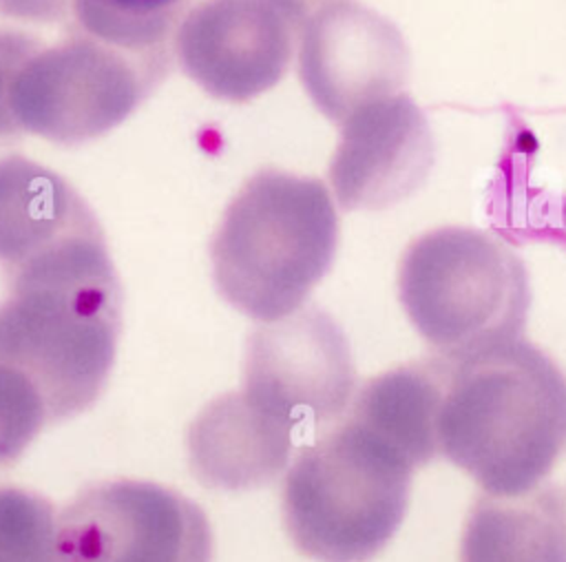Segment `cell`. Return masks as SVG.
<instances>
[{"label": "cell", "instance_id": "7a4b0ae2", "mask_svg": "<svg viewBox=\"0 0 566 562\" xmlns=\"http://www.w3.org/2000/svg\"><path fill=\"white\" fill-rule=\"evenodd\" d=\"M566 451V374L542 347L513 339L449 363L440 456L482 493L546 482Z\"/></svg>", "mask_w": 566, "mask_h": 562}, {"label": "cell", "instance_id": "9a60e30c", "mask_svg": "<svg viewBox=\"0 0 566 562\" xmlns=\"http://www.w3.org/2000/svg\"><path fill=\"white\" fill-rule=\"evenodd\" d=\"M188 0H71L73 22L113 46L148 53L168 49V38Z\"/></svg>", "mask_w": 566, "mask_h": 562}, {"label": "cell", "instance_id": "7c38bea8", "mask_svg": "<svg viewBox=\"0 0 566 562\" xmlns=\"http://www.w3.org/2000/svg\"><path fill=\"white\" fill-rule=\"evenodd\" d=\"M294 429L263 412L243 389L210 400L188 429V462L210 489L270 485L290 462Z\"/></svg>", "mask_w": 566, "mask_h": 562}, {"label": "cell", "instance_id": "8992f818", "mask_svg": "<svg viewBox=\"0 0 566 562\" xmlns=\"http://www.w3.org/2000/svg\"><path fill=\"white\" fill-rule=\"evenodd\" d=\"M170 71V49L135 53L69 20L55 44H38L11 84V113L22 133L60 146L97 139L119 126Z\"/></svg>", "mask_w": 566, "mask_h": 562}, {"label": "cell", "instance_id": "ba28073f", "mask_svg": "<svg viewBox=\"0 0 566 562\" xmlns=\"http://www.w3.org/2000/svg\"><path fill=\"white\" fill-rule=\"evenodd\" d=\"M243 392L290 429L336 423L356 392V367L345 332L318 305L252 330Z\"/></svg>", "mask_w": 566, "mask_h": 562}, {"label": "cell", "instance_id": "3957f363", "mask_svg": "<svg viewBox=\"0 0 566 562\" xmlns=\"http://www.w3.org/2000/svg\"><path fill=\"white\" fill-rule=\"evenodd\" d=\"M336 248L338 215L325 184L261 168L230 199L210 239L212 281L234 310L279 321L329 272Z\"/></svg>", "mask_w": 566, "mask_h": 562}, {"label": "cell", "instance_id": "9c48e42d", "mask_svg": "<svg viewBox=\"0 0 566 562\" xmlns=\"http://www.w3.org/2000/svg\"><path fill=\"white\" fill-rule=\"evenodd\" d=\"M310 9L305 0H199L177 27L175 55L208 95L248 102L285 77Z\"/></svg>", "mask_w": 566, "mask_h": 562}, {"label": "cell", "instance_id": "ffe728a7", "mask_svg": "<svg viewBox=\"0 0 566 562\" xmlns=\"http://www.w3.org/2000/svg\"><path fill=\"white\" fill-rule=\"evenodd\" d=\"M305 2H307V4H310V7H314V4H316V2H325V0H305Z\"/></svg>", "mask_w": 566, "mask_h": 562}, {"label": "cell", "instance_id": "d6986e66", "mask_svg": "<svg viewBox=\"0 0 566 562\" xmlns=\"http://www.w3.org/2000/svg\"><path fill=\"white\" fill-rule=\"evenodd\" d=\"M0 15L40 24L73 20L71 0H0Z\"/></svg>", "mask_w": 566, "mask_h": 562}, {"label": "cell", "instance_id": "277c9868", "mask_svg": "<svg viewBox=\"0 0 566 562\" xmlns=\"http://www.w3.org/2000/svg\"><path fill=\"white\" fill-rule=\"evenodd\" d=\"M413 467L349 416L305 445L285 471L281 513L298 553L369 562L400 529Z\"/></svg>", "mask_w": 566, "mask_h": 562}, {"label": "cell", "instance_id": "4fadbf2b", "mask_svg": "<svg viewBox=\"0 0 566 562\" xmlns=\"http://www.w3.org/2000/svg\"><path fill=\"white\" fill-rule=\"evenodd\" d=\"M449 363H407L360 387L345 412L367 427L413 469L440 456V416Z\"/></svg>", "mask_w": 566, "mask_h": 562}, {"label": "cell", "instance_id": "5b68a950", "mask_svg": "<svg viewBox=\"0 0 566 562\" xmlns=\"http://www.w3.org/2000/svg\"><path fill=\"white\" fill-rule=\"evenodd\" d=\"M398 299L418 336L455 363L522 336L531 283L524 261L495 235L442 226L402 252Z\"/></svg>", "mask_w": 566, "mask_h": 562}, {"label": "cell", "instance_id": "e0dca14e", "mask_svg": "<svg viewBox=\"0 0 566 562\" xmlns=\"http://www.w3.org/2000/svg\"><path fill=\"white\" fill-rule=\"evenodd\" d=\"M46 423V405L35 383L0 354V467L13 465Z\"/></svg>", "mask_w": 566, "mask_h": 562}, {"label": "cell", "instance_id": "6da1fadb", "mask_svg": "<svg viewBox=\"0 0 566 562\" xmlns=\"http://www.w3.org/2000/svg\"><path fill=\"white\" fill-rule=\"evenodd\" d=\"M0 354L40 389L49 423L104 392L122 332V283L97 217L0 268Z\"/></svg>", "mask_w": 566, "mask_h": 562}, {"label": "cell", "instance_id": "2e32d148", "mask_svg": "<svg viewBox=\"0 0 566 562\" xmlns=\"http://www.w3.org/2000/svg\"><path fill=\"white\" fill-rule=\"evenodd\" d=\"M55 524L49 498L0 485V562H55Z\"/></svg>", "mask_w": 566, "mask_h": 562}, {"label": "cell", "instance_id": "8fae6325", "mask_svg": "<svg viewBox=\"0 0 566 562\" xmlns=\"http://www.w3.org/2000/svg\"><path fill=\"white\" fill-rule=\"evenodd\" d=\"M433 166V135L420 106L396 93L340 124L327 175L343 210H380L418 190Z\"/></svg>", "mask_w": 566, "mask_h": 562}, {"label": "cell", "instance_id": "52a82bcc", "mask_svg": "<svg viewBox=\"0 0 566 562\" xmlns=\"http://www.w3.org/2000/svg\"><path fill=\"white\" fill-rule=\"evenodd\" d=\"M55 562H210L203 509L148 480H104L82 489L55 524Z\"/></svg>", "mask_w": 566, "mask_h": 562}, {"label": "cell", "instance_id": "5bb4252c", "mask_svg": "<svg viewBox=\"0 0 566 562\" xmlns=\"http://www.w3.org/2000/svg\"><path fill=\"white\" fill-rule=\"evenodd\" d=\"M460 562H566V493L548 482L517 496L482 493L462 529Z\"/></svg>", "mask_w": 566, "mask_h": 562}, {"label": "cell", "instance_id": "ac0fdd59", "mask_svg": "<svg viewBox=\"0 0 566 562\" xmlns=\"http://www.w3.org/2000/svg\"><path fill=\"white\" fill-rule=\"evenodd\" d=\"M40 40L15 31V29H0V144H11L22 137V131L18 128L9 95H11V84L22 66V62L29 58L33 49H38Z\"/></svg>", "mask_w": 566, "mask_h": 562}, {"label": "cell", "instance_id": "30bf717a", "mask_svg": "<svg viewBox=\"0 0 566 562\" xmlns=\"http://www.w3.org/2000/svg\"><path fill=\"white\" fill-rule=\"evenodd\" d=\"M409 53L398 27L356 0L310 9L298 38V77L312 104L334 124L400 93Z\"/></svg>", "mask_w": 566, "mask_h": 562}]
</instances>
